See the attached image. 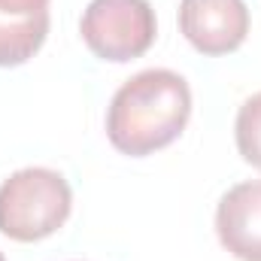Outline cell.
Here are the masks:
<instances>
[{"mask_svg":"<svg viewBox=\"0 0 261 261\" xmlns=\"http://www.w3.org/2000/svg\"><path fill=\"white\" fill-rule=\"evenodd\" d=\"M0 261H3V255H0Z\"/></svg>","mask_w":261,"mask_h":261,"instance_id":"9c48e42d","label":"cell"},{"mask_svg":"<svg viewBox=\"0 0 261 261\" xmlns=\"http://www.w3.org/2000/svg\"><path fill=\"white\" fill-rule=\"evenodd\" d=\"M192 116V88L173 70H143L128 79L107 113L110 143L130 158L170 146Z\"/></svg>","mask_w":261,"mask_h":261,"instance_id":"6da1fadb","label":"cell"},{"mask_svg":"<svg viewBox=\"0 0 261 261\" xmlns=\"http://www.w3.org/2000/svg\"><path fill=\"white\" fill-rule=\"evenodd\" d=\"M73 192L61 173L24 167L0 186V234L34 243L55 234L70 216Z\"/></svg>","mask_w":261,"mask_h":261,"instance_id":"7a4b0ae2","label":"cell"},{"mask_svg":"<svg viewBox=\"0 0 261 261\" xmlns=\"http://www.w3.org/2000/svg\"><path fill=\"white\" fill-rule=\"evenodd\" d=\"M234 130H237V149L243 161H249L252 167L261 170V91L240 107Z\"/></svg>","mask_w":261,"mask_h":261,"instance_id":"52a82bcc","label":"cell"},{"mask_svg":"<svg viewBox=\"0 0 261 261\" xmlns=\"http://www.w3.org/2000/svg\"><path fill=\"white\" fill-rule=\"evenodd\" d=\"M49 9V0H0V12L6 15H34Z\"/></svg>","mask_w":261,"mask_h":261,"instance_id":"ba28073f","label":"cell"},{"mask_svg":"<svg viewBox=\"0 0 261 261\" xmlns=\"http://www.w3.org/2000/svg\"><path fill=\"white\" fill-rule=\"evenodd\" d=\"M79 31L97 58L125 64L155 43V9L149 0H91Z\"/></svg>","mask_w":261,"mask_h":261,"instance_id":"3957f363","label":"cell"},{"mask_svg":"<svg viewBox=\"0 0 261 261\" xmlns=\"http://www.w3.org/2000/svg\"><path fill=\"white\" fill-rule=\"evenodd\" d=\"M49 34V9L34 15L0 12V67H18L43 46Z\"/></svg>","mask_w":261,"mask_h":261,"instance_id":"8992f818","label":"cell"},{"mask_svg":"<svg viewBox=\"0 0 261 261\" xmlns=\"http://www.w3.org/2000/svg\"><path fill=\"white\" fill-rule=\"evenodd\" d=\"M216 231L234 258L261 261V179L225 192L216 213Z\"/></svg>","mask_w":261,"mask_h":261,"instance_id":"5b68a950","label":"cell"},{"mask_svg":"<svg viewBox=\"0 0 261 261\" xmlns=\"http://www.w3.org/2000/svg\"><path fill=\"white\" fill-rule=\"evenodd\" d=\"M179 31L203 55H228L249 34V9L243 0H182Z\"/></svg>","mask_w":261,"mask_h":261,"instance_id":"277c9868","label":"cell"}]
</instances>
